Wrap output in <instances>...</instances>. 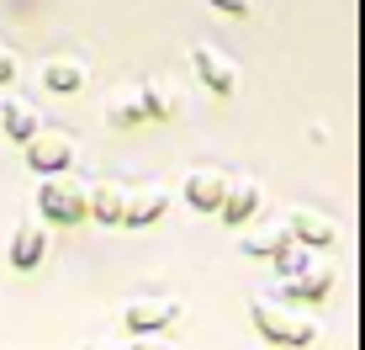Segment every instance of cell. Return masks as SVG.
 Listing matches in <instances>:
<instances>
[{
    "instance_id": "cell-1",
    "label": "cell",
    "mask_w": 365,
    "mask_h": 350,
    "mask_svg": "<svg viewBox=\"0 0 365 350\" xmlns=\"http://www.w3.org/2000/svg\"><path fill=\"white\" fill-rule=\"evenodd\" d=\"M249 319H255V329L265 334L270 345H286V350H307V345H318V334H323L307 314H292L286 303H270V297H255Z\"/></svg>"
},
{
    "instance_id": "cell-2",
    "label": "cell",
    "mask_w": 365,
    "mask_h": 350,
    "mask_svg": "<svg viewBox=\"0 0 365 350\" xmlns=\"http://www.w3.org/2000/svg\"><path fill=\"white\" fill-rule=\"evenodd\" d=\"M37 207H43L48 223H80L91 218V207H85V186L74 181V175H43V191H37Z\"/></svg>"
},
{
    "instance_id": "cell-3",
    "label": "cell",
    "mask_w": 365,
    "mask_h": 350,
    "mask_svg": "<svg viewBox=\"0 0 365 350\" xmlns=\"http://www.w3.org/2000/svg\"><path fill=\"white\" fill-rule=\"evenodd\" d=\"M286 234H292L302 249H334L339 244V223L318 207H292L286 212Z\"/></svg>"
},
{
    "instance_id": "cell-4",
    "label": "cell",
    "mask_w": 365,
    "mask_h": 350,
    "mask_svg": "<svg viewBox=\"0 0 365 350\" xmlns=\"http://www.w3.org/2000/svg\"><path fill=\"white\" fill-rule=\"evenodd\" d=\"M175 319H180V303H175V297H133V303L122 308L128 334H165Z\"/></svg>"
},
{
    "instance_id": "cell-5",
    "label": "cell",
    "mask_w": 365,
    "mask_h": 350,
    "mask_svg": "<svg viewBox=\"0 0 365 350\" xmlns=\"http://www.w3.org/2000/svg\"><path fill=\"white\" fill-rule=\"evenodd\" d=\"M191 64H196V80L207 85L212 96H233V91H238V64L222 54V48L196 43V48H191Z\"/></svg>"
},
{
    "instance_id": "cell-6",
    "label": "cell",
    "mask_w": 365,
    "mask_h": 350,
    "mask_svg": "<svg viewBox=\"0 0 365 350\" xmlns=\"http://www.w3.org/2000/svg\"><path fill=\"white\" fill-rule=\"evenodd\" d=\"M27 165L37 175L74 170V139H64V133H32V139H27Z\"/></svg>"
},
{
    "instance_id": "cell-7",
    "label": "cell",
    "mask_w": 365,
    "mask_h": 350,
    "mask_svg": "<svg viewBox=\"0 0 365 350\" xmlns=\"http://www.w3.org/2000/svg\"><path fill=\"white\" fill-rule=\"evenodd\" d=\"M259 207H265V191H259V181H228V191H222V202H217V218L228 223V229H244V223H255L259 218Z\"/></svg>"
},
{
    "instance_id": "cell-8",
    "label": "cell",
    "mask_w": 365,
    "mask_h": 350,
    "mask_svg": "<svg viewBox=\"0 0 365 350\" xmlns=\"http://www.w3.org/2000/svg\"><path fill=\"white\" fill-rule=\"evenodd\" d=\"M329 292H334V266H329V260H318V255H312V266L302 271V276L281 281L286 303H329Z\"/></svg>"
},
{
    "instance_id": "cell-9",
    "label": "cell",
    "mask_w": 365,
    "mask_h": 350,
    "mask_svg": "<svg viewBox=\"0 0 365 350\" xmlns=\"http://www.w3.org/2000/svg\"><path fill=\"white\" fill-rule=\"evenodd\" d=\"M170 207V191L165 186H138L128 191V202H122V229H148V223H159Z\"/></svg>"
},
{
    "instance_id": "cell-10",
    "label": "cell",
    "mask_w": 365,
    "mask_h": 350,
    "mask_svg": "<svg viewBox=\"0 0 365 350\" xmlns=\"http://www.w3.org/2000/svg\"><path fill=\"white\" fill-rule=\"evenodd\" d=\"M222 191H228V175H217V170H191L185 186H180V196H185L191 212H217Z\"/></svg>"
},
{
    "instance_id": "cell-11",
    "label": "cell",
    "mask_w": 365,
    "mask_h": 350,
    "mask_svg": "<svg viewBox=\"0 0 365 350\" xmlns=\"http://www.w3.org/2000/svg\"><path fill=\"white\" fill-rule=\"evenodd\" d=\"M6 255H11V266H16V271H37V266H43V255H48V229H43V223H21V229L11 234Z\"/></svg>"
},
{
    "instance_id": "cell-12",
    "label": "cell",
    "mask_w": 365,
    "mask_h": 350,
    "mask_svg": "<svg viewBox=\"0 0 365 350\" xmlns=\"http://www.w3.org/2000/svg\"><path fill=\"white\" fill-rule=\"evenodd\" d=\"M0 133L16 144H27L32 133H43V111H37L32 101H21V96H11L6 106H0Z\"/></svg>"
},
{
    "instance_id": "cell-13",
    "label": "cell",
    "mask_w": 365,
    "mask_h": 350,
    "mask_svg": "<svg viewBox=\"0 0 365 350\" xmlns=\"http://www.w3.org/2000/svg\"><path fill=\"white\" fill-rule=\"evenodd\" d=\"M286 239H292V234H286V218H270V223H255V229L238 239V249H244L249 260H270Z\"/></svg>"
},
{
    "instance_id": "cell-14",
    "label": "cell",
    "mask_w": 365,
    "mask_h": 350,
    "mask_svg": "<svg viewBox=\"0 0 365 350\" xmlns=\"http://www.w3.org/2000/svg\"><path fill=\"white\" fill-rule=\"evenodd\" d=\"M43 85H48L53 96L85 91V64H74V59H48V64H43Z\"/></svg>"
},
{
    "instance_id": "cell-15",
    "label": "cell",
    "mask_w": 365,
    "mask_h": 350,
    "mask_svg": "<svg viewBox=\"0 0 365 350\" xmlns=\"http://www.w3.org/2000/svg\"><path fill=\"white\" fill-rule=\"evenodd\" d=\"M122 202H128V191L111 181H101L96 191H85V207H91L96 223H122Z\"/></svg>"
},
{
    "instance_id": "cell-16",
    "label": "cell",
    "mask_w": 365,
    "mask_h": 350,
    "mask_svg": "<svg viewBox=\"0 0 365 350\" xmlns=\"http://www.w3.org/2000/svg\"><path fill=\"white\" fill-rule=\"evenodd\" d=\"M312 255H318V249H302L297 239H286L281 249H275V281H292V276H302V271H307L312 266Z\"/></svg>"
},
{
    "instance_id": "cell-17",
    "label": "cell",
    "mask_w": 365,
    "mask_h": 350,
    "mask_svg": "<svg viewBox=\"0 0 365 350\" xmlns=\"http://www.w3.org/2000/svg\"><path fill=\"white\" fill-rule=\"evenodd\" d=\"M106 117H111V122H122V128H133V122H148V111H143V91L106 96Z\"/></svg>"
},
{
    "instance_id": "cell-18",
    "label": "cell",
    "mask_w": 365,
    "mask_h": 350,
    "mask_svg": "<svg viewBox=\"0 0 365 350\" xmlns=\"http://www.w3.org/2000/svg\"><path fill=\"white\" fill-rule=\"evenodd\" d=\"M212 6H217L222 16H249V11H255V0H212Z\"/></svg>"
},
{
    "instance_id": "cell-19",
    "label": "cell",
    "mask_w": 365,
    "mask_h": 350,
    "mask_svg": "<svg viewBox=\"0 0 365 350\" xmlns=\"http://www.w3.org/2000/svg\"><path fill=\"white\" fill-rule=\"evenodd\" d=\"M16 54H11V48H0V85H11V80H16Z\"/></svg>"
},
{
    "instance_id": "cell-20",
    "label": "cell",
    "mask_w": 365,
    "mask_h": 350,
    "mask_svg": "<svg viewBox=\"0 0 365 350\" xmlns=\"http://www.w3.org/2000/svg\"><path fill=\"white\" fill-rule=\"evenodd\" d=\"M133 350H170V345L159 340V334H138V340H133Z\"/></svg>"
},
{
    "instance_id": "cell-21",
    "label": "cell",
    "mask_w": 365,
    "mask_h": 350,
    "mask_svg": "<svg viewBox=\"0 0 365 350\" xmlns=\"http://www.w3.org/2000/svg\"><path fill=\"white\" fill-rule=\"evenodd\" d=\"M85 350H111V345H85Z\"/></svg>"
}]
</instances>
